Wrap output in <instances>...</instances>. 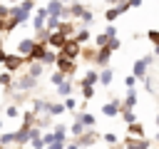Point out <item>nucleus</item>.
Instances as JSON below:
<instances>
[{
  "mask_svg": "<svg viewBox=\"0 0 159 149\" xmlns=\"http://www.w3.org/2000/svg\"><path fill=\"white\" fill-rule=\"evenodd\" d=\"M0 50H2V40H0Z\"/></svg>",
  "mask_w": 159,
  "mask_h": 149,
  "instance_id": "nucleus-41",
  "label": "nucleus"
},
{
  "mask_svg": "<svg viewBox=\"0 0 159 149\" xmlns=\"http://www.w3.org/2000/svg\"><path fill=\"white\" fill-rule=\"evenodd\" d=\"M157 124H159V117H157Z\"/></svg>",
  "mask_w": 159,
  "mask_h": 149,
  "instance_id": "nucleus-42",
  "label": "nucleus"
},
{
  "mask_svg": "<svg viewBox=\"0 0 159 149\" xmlns=\"http://www.w3.org/2000/svg\"><path fill=\"white\" fill-rule=\"evenodd\" d=\"M80 17H82V25H84V27H87V25H92V22H94V15H92V10H87V7H84V12H82V15H80Z\"/></svg>",
  "mask_w": 159,
  "mask_h": 149,
  "instance_id": "nucleus-18",
  "label": "nucleus"
},
{
  "mask_svg": "<svg viewBox=\"0 0 159 149\" xmlns=\"http://www.w3.org/2000/svg\"><path fill=\"white\" fill-rule=\"evenodd\" d=\"M80 122L87 124V127H92V124H94V117H92V114H80Z\"/></svg>",
  "mask_w": 159,
  "mask_h": 149,
  "instance_id": "nucleus-25",
  "label": "nucleus"
},
{
  "mask_svg": "<svg viewBox=\"0 0 159 149\" xmlns=\"http://www.w3.org/2000/svg\"><path fill=\"white\" fill-rule=\"evenodd\" d=\"M129 132H134V134H142V127H139V124H132V127H129Z\"/></svg>",
  "mask_w": 159,
  "mask_h": 149,
  "instance_id": "nucleus-34",
  "label": "nucleus"
},
{
  "mask_svg": "<svg viewBox=\"0 0 159 149\" xmlns=\"http://www.w3.org/2000/svg\"><path fill=\"white\" fill-rule=\"evenodd\" d=\"M70 92H72V82L62 79V82H60V94H70Z\"/></svg>",
  "mask_w": 159,
  "mask_h": 149,
  "instance_id": "nucleus-23",
  "label": "nucleus"
},
{
  "mask_svg": "<svg viewBox=\"0 0 159 149\" xmlns=\"http://www.w3.org/2000/svg\"><path fill=\"white\" fill-rule=\"evenodd\" d=\"M99 82H102V84H109V82H112V67H104V70L99 72Z\"/></svg>",
  "mask_w": 159,
  "mask_h": 149,
  "instance_id": "nucleus-17",
  "label": "nucleus"
},
{
  "mask_svg": "<svg viewBox=\"0 0 159 149\" xmlns=\"http://www.w3.org/2000/svg\"><path fill=\"white\" fill-rule=\"evenodd\" d=\"M72 37H75V40H77L80 45H84V42L89 40V30H87V27H80V30H77V32H75Z\"/></svg>",
  "mask_w": 159,
  "mask_h": 149,
  "instance_id": "nucleus-11",
  "label": "nucleus"
},
{
  "mask_svg": "<svg viewBox=\"0 0 159 149\" xmlns=\"http://www.w3.org/2000/svg\"><path fill=\"white\" fill-rule=\"evenodd\" d=\"M5 2H7V5H15V2H20V0H5Z\"/></svg>",
  "mask_w": 159,
  "mask_h": 149,
  "instance_id": "nucleus-39",
  "label": "nucleus"
},
{
  "mask_svg": "<svg viewBox=\"0 0 159 149\" xmlns=\"http://www.w3.org/2000/svg\"><path fill=\"white\" fill-rule=\"evenodd\" d=\"M67 149H80V147H77V144H70V147H67Z\"/></svg>",
  "mask_w": 159,
  "mask_h": 149,
  "instance_id": "nucleus-40",
  "label": "nucleus"
},
{
  "mask_svg": "<svg viewBox=\"0 0 159 149\" xmlns=\"http://www.w3.org/2000/svg\"><path fill=\"white\" fill-rule=\"evenodd\" d=\"M147 37H149V40L157 45V47H154V52L159 55V30H149V32H147Z\"/></svg>",
  "mask_w": 159,
  "mask_h": 149,
  "instance_id": "nucleus-20",
  "label": "nucleus"
},
{
  "mask_svg": "<svg viewBox=\"0 0 159 149\" xmlns=\"http://www.w3.org/2000/svg\"><path fill=\"white\" fill-rule=\"evenodd\" d=\"M45 22H47V10H45V7H40V10L35 12V17H32V25H35V30H42V27H45Z\"/></svg>",
  "mask_w": 159,
  "mask_h": 149,
  "instance_id": "nucleus-8",
  "label": "nucleus"
},
{
  "mask_svg": "<svg viewBox=\"0 0 159 149\" xmlns=\"http://www.w3.org/2000/svg\"><path fill=\"white\" fill-rule=\"evenodd\" d=\"M20 5H22V7H25V10H30V12H32V10H35V0H22V2H20Z\"/></svg>",
  "mask_w": 159,
  "mask_h": 149,
  "instance_id": "nucleus-29",
  "label": "nucleus"
},
{
  "mask_svg": "<svg viewBox=\"0 0 159 149\" xmlns=\"http://www.w3.org/2000/svg\"><path fill=\"white\" fill-rule=\"evenodd\" d=\"M82 127H84L82 122H77V124H72V134H82Z\"/></svg>",
  "mask_w": 159,
  "mask_h": 149,
  "instance_id": "nucleus-31",
  "label": "nucleus"
},
{
  "mask_svg": "<svg viewBox=\"0 0 159 149\" xmlns=\"http://www.w3.org/2000/svg\"><path fill=\"white\" fill-rule=\"evenodd\" d=\"M60 27V17H50L47 15V22H45V30H50V32H55Z\"/></svg>",
  "mask_w": 159,
  "mask_h": 149,
  "instance_id": "nucleus-16",
  "label": "nucleus"
},
{
  "mask_svg": "<svg viewBox=\"0 0 159 149\" xmlns=\"http://www.w3.org/2000/svg\"><path fill=\"white\" fill-rule=\"evenodd\" d=\"M45 10H47L50 17H60V20H65V5H62L60 0H50V2L45 5Z\"/></svg>",
  "mask_w": 159,
  "mask_h": 149,
  "instance_id": "nucleus-3",
  "label": "nucleus"
},
{
  "mask_svg": "<svg viewBox=\"0 0 159 149\" xmlns=\"http://www.w3.org/2000/svg\"><path fill=\"white\" fill-rule=\"evenodd\" d=\"M109 57H112V50H109V45H104V47H99V50L94 52L92 62H94V65H107V62H109Z\"/></svg>",
  "mask_w": 159,
  "mask_h": 149,
  "instance_id": "nucleus-4",
  "label": "nucleus"
},
{
  "mask_svg": "<svg viewBox=\"0 0 159 149\" xmlns=\"http://www.w3.org/2000/svg\"><path fill=\"white\" fill-rule=\"evenodd\" d=\"M32 84H35V77H30V74L22 77V79L17 82V87H22V89H25V87H32Z\"/></svg>",
  "mask_w": 159,
  "mask_h": 149,
  "instance_id": "nucleus-22",
  "label": "nucleus"
},
{
  "mask_svg": "<svg viewBox=\"0 0 159 149\" xmlns=\"http://www.w3.org/2000/svg\"><path fill=\"white\" fill-rule=\"evenodd\" d=\"M55 60H57V55H55V52H52L50 47H47V52H45V55L40 57V62H42V65H55Z\"/></svg>",
  "mask_w": 159,
  "mask_h": 149,
  "instance_id": "nucleus-13",
  "label": "nucleus"
},
{
  "mask_svg": "<svg viewBox=\"0 0 159 149\" xmlns=\"http://www.w3.org/2000/svg\"><path fill=\"white\" fill-rule=\"evenodd\" d=\"M45 42H47L50 47H57V50H60V47L67 42V37H65L60 30H55V32H50V35H47V40H45Z\"/></svg>",
  "mask_w": 159,
  "mask_h": 149,
  "instance_id": "nucleus-5",
  "label": "nucleus"
},
{
  "mask_svg": "<svg viewBox=\"0 0 159 149\" xmlns=\"http://www.w3.org/2000/svg\"><path fill=\"white\" fill-rule=\"evenodd\" d=\"M45 107H47V112H52V114H62V109H65L62 104H45Z\"/></svg>",
  "mask_w": 159,
  "mask_h": 149,
  "instance_id": "nucleus-24",
  "label": "nucleus"
},
{
  "mask_svg": "<svg viewBox=\"0 0 159 149\" xmlns=\"http://www.w3.org/2000/svg\"><path fill=\"white\" fill-rule=\"evenodd\" d=\"M57 67H60V72H65V74H70V72H75V60H70V57H62V55H57Z\"/></svg>",
  "mask_w": 159,
  "mask_h": 149,
  "instance_id": "nucleus-6",
  "label": "nucleus"
},
{
  "mask_svg": "<svg viewBox=\"0 0 159 149\" xmlns=\"http://www.w3.org/2000/svg\"><path fill=\"white\" fill-rule=\"evenodd\" d=\"M65 37H72L75 35V25H72V20H60V27H57Z\"/></svg>",
  "mask_w": 159,
  "mask_h": 149,
  "instance_id": "nucleus-10",
  "label": "nucleus"
},
{
  "mask_svg": "<svg viewBox=\"0 0 159 149\" xmlns=\"http://www.w3.org/2000/svg\"><path fill=\"white\" fill-rule=\"evenodd\" d=\"M97 79H99V72H94V70H89V72H87V77L82 79V84H94Z\"/></svg>",
  "mask_w": 159,
  "mask_h": 149,
  "instance_id": "nucleus-19",
  "label": "nucleus"
},
{
  "mask_svg": "<svg viewBox=\"0 0 159 149\" xmlns=\"http://www.w3.org/2000/svg\"><path fill=\"white\" fill-rule=\"evenodd\" d=\"M127 149H149V142H137V139H127Z\"/></svg>",
  "mask_w": 159,
  "mask_h": 149,
  "instance_id": "nucleus-15",
  "label": "nucleus"
},
{
  "mask_svg": "<svg viewBox=\"0 0 159 149\" xmlns=\"http://www.w3.org/2000/svg\"><path fill=\"white\" fill-rule=\"evenodd\" d=\"M25 60H27V57H22V55H10V57H5V67H7L10 72H15Z\"/></svg>",
  "mask_w": 159,
  "mask_h": 149,
  "instance_id": "nucleus-7",
  "label": "nucleus"
},
{
  "mask_svg": "<svg viewBox=\"0 0 159 149\" xmlns=\"http://www.w3.org/2000/svg\"><path fill=\"white\" fill-rule=\"evenodd\" d=\"M122 119H124L127 124H132V122H134V114H132V109H124V112H122Z\"/></svg>",
  "mask_w": 159,
  "mask_h": 149,
  "instance_id": "nucleus-27",
  "label": "nucleus"
},
{
  "mask_svg": "<svg viewBox=\"0 0 159 149\" xmlns=\"http://www.w3.org/2000/svg\"><path fill=\"white\" fill-rule=\"evenodd\" d=\"M7 12H10V5L7 2H0V17H7Z\"/></svg>",
  "mask_w": 159,
  "mask_h": 149,
  "instance_id": "nucleus-30",
  "label": "nucleus"
},
{
  "mask_svg": "<svg viewBox=\"0 0 159 149\" xmlns=\"http://www.w3.org/2000/svg\"><path fill=\"white\" fill-rule=\"evenodd\" d=\"M27 62H30V72H27V74L37 79V77L42 74V62H32V60H27Z\"/></svg>",
  "mask_w": 159,
  "mask_h": 149,
  "instance_id": "nucleus-12",
  "label": "nucleus"
},
{
  "mask_svg": "<svg viewBox=\"0 0 159 149\" xmlns=\"http://www.w3.org/2000/svg\"><path fill=\"white\" fill-rule=\"evenodd\" d=\"M5 114H7V117H17V109H15V107H7V112H5Z\"/></svg>",
  "mask_w": 159,
  "mask_h": 149,
  "instance_id": "nucleus-33",
  "label": "nucleus"
},
{
  "mask_svg": "<svg viewBox=\"0 0 159 149\" xmlns=\"http://www.w3.org/2000/svg\"><path fill=\"white\" fill-rule=\"evenodd\" d=\"M32 45H35V40H32V37H25V40H20V42H17V52L27 57V55H30V50H32Z\"/></svg>",
  "mask_w": 159,
  "mask_h": 149,
  "instance_id": "nucleus-9",
  "label": "nucleus"
},
{
  "mask_svg": "<svg viewBox=\"0 0 159 149\" xmlns=\"http://www.w3.org/2000/svg\"><path fill=\"white\" fill-rule=\"evenodd\" d=\"M157 139H159V137H157Z\"/></svg>",
  "mask_w": 159,
  "mask_h": 149,
  "instance_id": "nucleus-43",
  "label": "nucleus"
},
{
  "mask_svg": "<svg viewBox=\"0 0 159 149\" xmlns=\"http://www.w3.org/2000/svg\"><path fill=\"white\" fill-rule=\"evenodd\" d=\"M134 102H137V94L129 89V94H127V109H132V107H134Z\"/></svg>",
  "mask_w": 159,
  "mask_h": 149,
  "instance_id": "nucleus-26",
  "label": "nucleus"
},
{
  "mask_svg": "<svg viewBox=\"0 0 159 149\" xmlns=\"http://www.w3.org/2000/svg\"><path fill=\"white\" fill-rule=\"evenodd\" d=\"M107 117H114L117 112H119V102H109V104H104V109H102Z\"/></svg>",
  "mask_w": 159,
  "mask_h": 149,
  "instance_id": "nucleus-14",
  "label": "nucleus"
},
{
  "mask_svg": "<svg viewBox=\"0 0 159 149\" xmlns=\"http://www.w3.org/2000/svg\"><path fill=\"white\" fill-rule=\"evenodd\" d=\"M80 52H82V45H80L75 37H67V42L60 47V52H57V55L70 57V60H77V57H80Z\"/></svg>",
  "mask_w": 159,
  "mask_h": 149,
  "instance_id": "nucleus-1",
  "label": "nucleus"
},
{
  "mask_svg": "<svg viewBox=\"0 0 159 149\" xmlns=\"http://www.w3.org/2000/svg\"><path fill=\"white\" fill-rule=\"evenodd\" d=\"M107 5H119V0H104Z\"/></svg>",
  "mask_w": 159,
  "mask_h": 149,
  "instance_id": "nucleus-37",
  "label": "nucleus"
},
{
  "mask_svg": "<svg viewBox=\"0 0 159 149\" xmlns=\"http://www.w3.org/2000/svg\"><path fill=\"white\" fill-rule=\"evenodd\" d=\"M149 65H152V57H149V55H147V57H142V60H137V62H134V77H137V79H144V77H147Z\"/></svg>",
  "mask_w": 159,
  "mask_h": 149,
  "instance_id": "nucleus-2",
  "label": "nucleus"
},
{
  "mask_svg": "<svg viewBox=\"0 0 159 149\" xmlns=\"http://www.w3.org/2000/svg\"><path fill=\"white\" fill-rule=\"evenodd\" d=\"M82 94H84V99H92L94 97V84H82Z\"/></svg>",
  "mask_w": 159,
  "mask_h": 149,
  "instance_id": "nucleus-21",
  "label": "nucleus"
},
{
  "mask_svg": "<svg viewBox=\"0 0 159 149\" xmlns=\"http://www.w3.org/2000/svg\"><path fill=\"white\" fill-rule=\"evenodd\" d=\"M5 57H7V55H5L2 50H0V62H5Z\"/></svg>",
  "mask_w": 159,
  "mask_h": 149,
  "instance_id": "nucleus-38",
  "label": "nucleus"
},
{
  "mask_svg": "<svg viewBox=\"0 0 159 149\" xmlns=\"http://www.w3.org/2000/svg\"><path fill=\"white\" fill-rule=\"evenodd\" d=\"M62 79H65V72H60V70H57V72L52 74V82H55V84H60Z\"/></svg>",
  "mask_w": 159,
  "mask_h": 149,
  "instance_id": "nucleus-28",
  "label": "nucleus"
},
{
  "mask_svg": "<svg viewBox=\"0 0 159 149\" xmlns=\"http://www.w3.org/2000/svg\"><path fill=\"white\" fill-rule=\"evenodd\" d=\"M127 5H129V7H139V5H142V0H127Z\"/></svg>",
  "mask_w": 159,
  "mask_h": 149,
  "instance_id": "nucleus-35",
  "label": "nucleus"
},
{
  "mask_svg": "<svg viewBox=\"0 0 159 149\" xmlns=\"http://www.w3.org/2000/svg\"><path fill=\"white\" fill-rule=\"evenodd\" d=\"M104 142H109V144H114L117 139H114V134H104Z\"/></svg>",
  "mask_w": 159,
  "mask_h": 149,
  "instance_id": "nucleus-36",
  "label": "nucleus"
},
{
  "mask_svg": "<svg viewBox=\"0 0 159 149\" xmlns=\"http://www.w3.org/2000/svg\"><path fill=\"white\" fill-rule=\"evenodd\" d=\"M134 82H137V77H134V74H132V77H127V79H124V84H127V87H129V89H132V87H134Z\"/></svg>",
  "mask_w": 159,
  "mask_h": 149,
  "instance_id": "nucleus-32",
  "label": "nucleus"
}]
</instances>
